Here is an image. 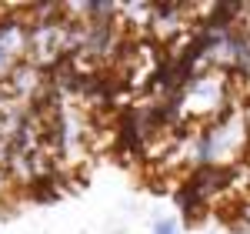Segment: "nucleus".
<instances>
[{
  "label": "nucleus",
  "mask_w": 250,
  "mask_h": 234,
  "mask_svg": "<svg viewBox=\"0 0 250 234\" xmlns=\"http://www.w3.org/2000/svg\"><path fill=\"white\" fill-rule=\"evenodd\" d=\"M60 177L54 174V171H47V174L34 177L30 184H27V194L34 197V201H54V197H60Z\"/></svg>",
  "instance_id": "obj_1"
},
{
  "label": "nucleus",
  "mask_w": 250,
  "mask_h": 234,
  "mask_svg": "<svg viewBox=\"0 0 250 234\" xmlns=\"http://www.w3.org/2000/svg\"><path fill=\"white\" fill-rule=\"evenodd\" d=\"M177 204H180V211L190 217V221H193V217H200L204 211H207V197L200 194L193 184H184V187L177 191Z\"/></svg>",
  "instance_id": "obj_2"
},
{
  "label": "nucleus",
  "mask_w": 250,
  "mask_h": 234,
  "mask_svg": "<svg viewBox=\"0 0 250 234\" xmlns=\"http://www.w3.org/2000/svg\"><path fill=\"white\" fill-rule=\"evenodd\" d=\"M154 234H177V228H173L170 221H157V224H154Z\"/></svg>",
  "instance_id": "obj_3"
},
{
  "label": "nucleus",
  "mask_w": 250,
  "mask_h": 234,
  "mask_svg": "<svg viewBox=\"0 0 250 234\" xmlns=\"http://www.w3.org/2000/svg\"><path fill=\"white\" fill-rule=\"evenodd\" d=\"M7 177H10V174H7V167H3V164H0V187H3V184H7Z\"/></svg>",
  "instance_id": "obj_4"
}]
</instances>
